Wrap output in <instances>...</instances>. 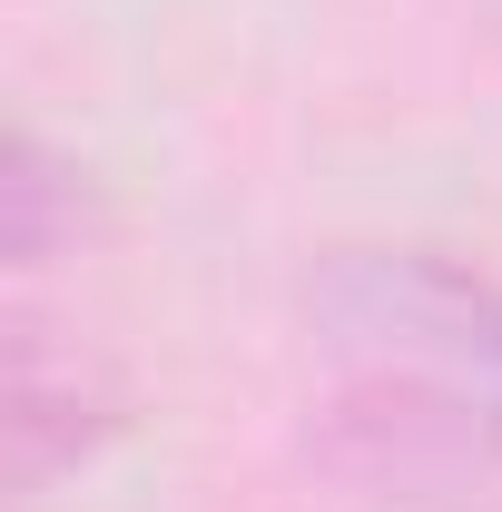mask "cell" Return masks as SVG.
<instances>
[{"instance_id":"6da1fadb","label":"cell","mask_w":502,"mask_h":512,"mask_svg":"<svg viewBox=\"0 0 502 512\" xmlns=\"http://www.w3.org/2000/svg\"><path fill=\"white\" fill-rule=\"evenodd\" d=\"M315 434L325 453L404 503L502 493V276L424 237L325 247L306 276Z\"/></svg>"},{"instance_id":"7a4b0ae2","label":"cell","mask_w":502,"mask_h":512,"mask_svg":"<svg viewBox=\"0 0 502 512\" xmlns=\"http://www.w3.org/2000/svg\"><path fill=\"white\" fill-rule=\"evenodd\" d=\"M119 414H128L119 365L89 335H69L50 316L10 325V483L20 493H50L79 463H99V444L119 434Z\"/></svg>"},{"instance_id":"3957f363","label":"cell","mask_w":502,"mask_h":512,"mask_svg":"<svg viewBox=\"0 0 502 512\" xmlns=\"http://www.w3.org/2000/svg\"><path fill=\"white\" fill-rule=\"evenodd\" d=\"M0 227H10V266L20 276L79 256V237H89V168L69 148H50L30 119L0 138Z\"/></svg>"}]
</instances>
